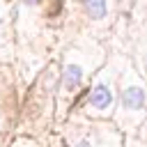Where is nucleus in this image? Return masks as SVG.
<instances>
[{
	"label": "nucleus",
	"mask_w": 147,
	"mask_h": 147,
	"mask_svg": "<svg viewBox=\"0 0 147 147\" xmlns=\"http://www.w3.org/2000/svg\"><path fill=\"white\" fill-rule=\"evenodd\" d=\"M110 103H113V92H110L106 85H96V87L90 92V106H94V108H99V110H106Z\"/></svg>",
	"instance_id": "nucleus-1"
},
{
	"label": "nucleus",
	"mask_w": 147,
	"mask_h": 147,
	"mask_svg": "<svg viewBox=\"0 0 147 147\" xmlns=\"http://www.w3.org/2000/svg\"><path fill=\"white\" fill-rule=\"evenodd\" d=\"M122 101H124V106H126L129 110H138V108L145 103V92H142L140 87H129V90H124Z\"/></svg>",
	"instance_id": "nucleus-2"
},
{
	"label": "nucleus",
	"mask_w": 147,
	"mask_h": 147,
	"mask_svg": "<svg viewBox=\"0 0 147 147\" xmlns=\"http://www.w3.org/2000/svg\"><path fill=\"white\" fill-rule=\"evenodd\" d=\"M80 78H83V71H80V67H76V64H69V67L64 69V85H67L69 90L78 87Z\"/></svg>",
	"instance_id": "nucleus-3"
},
{
	"label": "nucleus",
	"mask_w": 147,
	"mask_h": 147,
	"mask_svg": "<svg viewBox=\"0 0 147 147\" xmlns=\"http://www.w3.org/2000/svg\"><path fill=\"white\" fill-rule=\"evenodd\" d=\"M85 9L92 18H103L106 16V0H85Z\"/></svg>",
	"instance_id": "nucleus-4"
},
{
	"label": "nucleus",
	"mask_w": 147,
	"mask_h": 147,
	"mask_svg": "<svg viewBox=\"0 0 147 147\" xmlns=\"http://www.w3.org/2000/svg\"><path fill=\"white\" fill-rule=\"evenodd\" d=\"M78 147H90V142H80V145H78Z\"/></svg>",
	"instance_id": "nucleus-5"
},
{
	"label": "nucleus",
	"mask_w": 147,
	"mask_h": 147,
	"mask_svg": "<svg viewBox=\"0 0 147 147\" xmlns=\"http://www.w3.org/2000/svg\"><path fill=\"white\" fill-rule=\"evenodd\" d=\"M25 2H28V5H32V2H37V0H25Z\"/></svg>",
	"instance_id": "nucleus-6"
}]
</instances>
